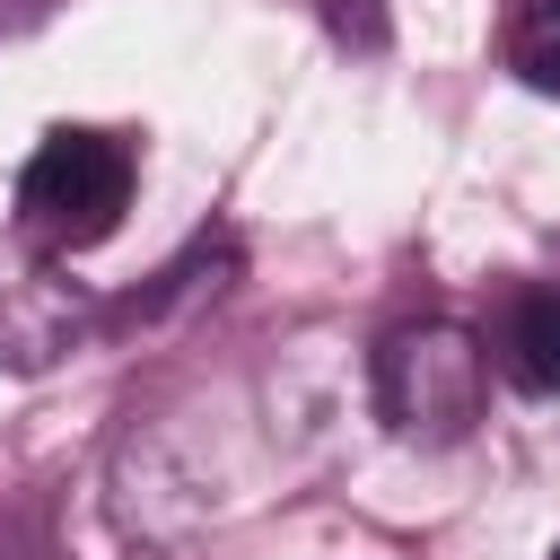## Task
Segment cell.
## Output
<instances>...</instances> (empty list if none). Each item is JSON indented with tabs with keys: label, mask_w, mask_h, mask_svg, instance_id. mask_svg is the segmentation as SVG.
<instances>
[{
	"label": "cell",
	"mask_w": 560,
	"mask_h": 560,
	"mask_svg": "<svg viewBox=\"0 0 560 560\" xmlns=\"http://www.w3.org/2000/svg\"><path fill=\"white\" fill-rule=\"evenodd\" d=\"M542 560H560V542H551V551H542Z\"/></svg>",
	"instance_id": "cell-7"
},
{
	"label": "cell",
	"mask_w": 560,
	"mask_h": 560,
	"mask_svg": "<svg viewBox=\"0 0 560 560\" xmlns=\"http://www.w3.org/2000/svg\"><path fill=\"white\" fill-rule=\"evenodd\" d=\"M131 184H140L131 140L88 131V122H61V131H44L35 158L18 166V228H35L52 254H88V245H105V236L122 228Z\"/></svg>",
	"instance_id": "cell-2"
},
{
	"label": "cell",
	"mask_w": 560,
	"mask_h": 560,
	"mask_svg": "<svg viewBox=\"0 0 560 560\" xmlns=\"http://www.w3.org/2000/svg\"><path fill=\"white\" fill-rule=\"evenodd\" d=\"M88 289L52 262V245L35 228H0V368L44 376L52 359L79 350L88 332Z\"/></svg>",
	"instance_id": "cell-3"
},
{
	"label": "cell",
	"mask_w": 560,
	"mask_h": 560,
	"mask_svg": "<svg viewBox=\"0 0 560 560\" xmlns=\"http://www.w3.org/2000/svg\"><path fill=\"white\" fill-rule=\"evenodd\" d=\"M315 9H324V26L341 44H376L385 35V0H315Z\"/></svg>",
	"instance_id": "cell-6"
},
{
	"label": "cell",
	"mask_w": 560,
	"mask_h": 560,
	"mask_svg": "<svg viewBox=\"0 0 560 560\" xmlns=\"http://www.w3.org/2000/svg\"><path fill=\"white\" fill-rule=\"evenodd\" d=\"M508 70L534 96H560V0H516V18H508Z\"/></svg>",
	"instance_id": "cell-5"
},
{
	"label": "cell",
	"mask_w": 560,
	"mask_h": 560,
	"mask_svg": "<svg viewBox=\"0 0 560 560\" xmlns=\"http://www.w3.org/2000/svg\"><path fill=\"white\" fill-rule=\"evenodd\" d=\"M490 350H499V376L516 394H560V280L508 289V306L490 324Z\"/></svg>",
	"instance_id": "cell-4"
},
{
	"label": "cell",
	"mask_w": 560,
	"mask_h": 560,
	"mask_svg": "<svg viewBox=\"0 0 560 560\" xmlns=\"http://www.w3.org/2000/svg\"><path fill=\"white\" fill-rule=\"evenodd\" d=\"M376 411L394 438L411 446H455L472 438L481 402H490V350L481 332L446 324V315H420V324H394L376 341Z\"/></svg>",
	"instance_id": "cell-1"
}]
</instances>
